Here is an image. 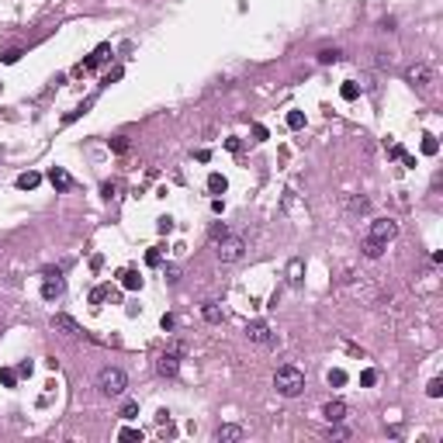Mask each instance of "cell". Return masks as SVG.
I'll use <instances>...</instances> for the list:
<instances>
[{
	"instance_id": "obj_5",
	"label": "cell",
	"mask_w": 443,
	"mask_h": 443,
	"mask_svg": "<svg viewBox=\"0 0 443 443\" xmlns=\"http://www.w3.org/2000/svg\"><path fill=\"white\" fill-rule=\"evenodd\" d=\"M177 370H180V353L177 350H163L156 357V374L159 377H177Z\"/></svg>"
},
{
	"instance_id": "obj_11",
	"label": "cell",
	"mask_w": 443,
	"mask_h": 443,
	"mask_svg": "<svg viewBox=\"0 0 443 443\" xmlns=\"http://www.w3.org/2000/svg\"><path fill=\"white\" fill-rule=\"evenodd\" d=\"M322 416H326V423H343L346 419V405L343 402H326Z\"/></svg>"
},
{
	"instance_id": "obj_16",
	"label": "cell",
	"mask_w": 443,
	"mask_h": 443,
	"mask_svg": "<svg viewBox=\"0 0 443 443\" xmlns=\"http://www.w3.org/2000/svg\"><path fill=\"white\" fill-rule=\"evenodd\" d=\"M201 315H205V322H212V326H219V322H222V308L215 305V301H205Z\"/></svg>"
},
{
	"instance_id": "obj_2",
	"label": "cell",
	"mask_w": 443,
	"mask_h": 443,
	"mask_svg": "<svg viewBox=\"0 0 443 443\" xmlns=\"http://www.w3.org/2000/svg\"><path fill=\"white\" fill-rule=\"evenodd\" d=\"M97 388H101V395L118 398V395H125V388H128V374H125L121 367H101V374H97Z\"/></svg>"
},
{
	"instance_id": "obj_25",
	"label": "cell",
	"mask_w": 443,
	"mask_h": 443,
	"mask_svg": "<svg viewBox=\"0 0 443 443\" xmlns=\"http://www.w3.org/2000/svg\"><path fill=\"white\" fill-rule=\"evenodd\" d=\"M108 146L114 149V152H128V139L125 135H114V139H108Z\"/></svg>"
},
{
	"instance_id": "obj_34",
	"label": "cell",
	"mask_w": 443,
	"mask_h": 443,
	"mask_svg": "<svg viewBox=\"0 0 443 443\" xmlns=\"http://www.w3.org/2000/svg\"><path fill=\"white\" fill-rule=\"evenodd\" d=\"M350 212H367V198H350Z\"/></svg>"
},
{
	"instance_id": "obj_30",
	"label": "cell",
	"mask_w": 443,
	"mask_h": 443,
	"mask_svg": "<svg viewBox=\"0 0 443 443\" xmlns=\"http://www.w3.org/2000/svg\"><path fill=\"white\" fill-rule=\"evenodd\" d=\"M339 94H343L346 101H357V94H360V87H357V83H343V90H339Z\"/></svg>"
},
{
	"instance_id": "obj_17",
	"label": "cell",
	"mask_w": 443,
	"mask_h": 443,
	"mask_svg": "<svg viewBox=\"0 0 443 443\" xmlns=\"http://www.w3.org/2000/svg\"><path fill=\"white\" fill-rule=\"evenodd\" d=\"M388 249V242H377V239H364V253H367L370 260H377L381 253Z\"/></svg>"
},
{
	"instance_id": "obj_8",
	"label": "cell",
	"mask_w": 443,
	"mask_h": 443,
	"mask_svg": "<svg viewBox=\"0 0 443 443\" xmlns=\"http://www.w3.org/2000/svg\"><path fill=\"white\" fill-rule=\"evenodd\" d=\"M108 56H111V45H97V49H94V52H90V56H87V59L80 63V66H76V73H87V70H97V66H101V63H104Z\"/></svg>"
},
{
	"instance_id": "obj_42",
	"label": "cell",
	"mask_w": 443,
	"mask_h": 443,
	"mask_svg": "<svg viewBox=\"0 0 443 443\" xmlns=\"http://www.w3.org/2000/svg\"><path fill=\"white\" fill-rule=\"evenodd\" d=\"M173 228V219H159V232H170Z\"/></svg>"
},
{
	"instance_id": "obj_3",
	"label": "cell",
	"mask_w": 443,
	"mask_h": 443,
	"mask_svg": "<svg viewBox=\"0 0 443 443\" xmlns=\"http://www.w3.org/2000/svg\"><path fill=\"white\" fill-rule=\"evenodd\" d=\"M242 249H246V242H242V235H222L215 239V256H219L222 263H235V260H242Z\"/></svg>"
},
{
	"instance_id": "obj_20",
	"label": "cell",
	"mask_w": 443,
	"mask_h": 443,
	"mask_svg": "<svg viewBox=\"0 0 443 443\" xmlns=\"http://www.w3.org/2000/svg\"><path fill=\"white\" fill-rule=\"evenodd\" d=\"M104 298H118V295H114L111 288H94V291H90V305H101Z\"/></svg>"
},
{
	"instance_id": "obj_26",
	"label": "cell",
	"mask_w": 443,
	"mask_h": 443,
	"mask_svg": "<svg viewBox=\"0 0 443 443\" xmlns=\"http://www.w3.org/2000/svg\"><path fill=\"white\" fill-rule=\"evenodd\" d=\"M301 125H305V114H301V111H288V128H301Z\"/></svg>"
},
{
	"instance_id": "obj_9",
	"label": "cell",
	"mask_w": 443,
	"mask_h": 443,
	"mask_svg": "<svg viewBox=\"0 0 443 443\" xmlns=\"http://www.w3.org/2000/svg\"><path fill=\"white\" fill-rule=\"evenodd\" d=\"M49 184L63 194V191H70V187H73V177H70L63 166H52V170H49Z\"/></svg>"
},
{
	"instance_id": "obj_27",
	"label": "cell",
	"mask_w": 443,
	"mask_h": 443,
	"mask_svg": "<svg viewBox=\"0 0 443 443\" xmlns=\"http://www.w3.org/2000/svg\"><path fill=\"white\" fill-rule=\"evenodd\" d=\"M21 56H24V52H21V49H7V52H3V56H0V63H7V66H14V63H17V59H21Z\"/></svg>"
},
{
	"instance_id": "obj_21",
	"label": "cell",
	"mask_w": 443,
	"mask_h": 443,
	"mask_svg": "<svg viewBox=\"0 0 443 443\" xmlns=\"http://www.w3.org/2000/svg\"><path fill=\"white\" fill-rule=\"evenodd\" d=\"M118 440H128V443H142V433H139V430H132V426H125V430L118 433Z\"/></svg>"
},
{
	"instance_id": "obj_33",
	"label": "cell",
	"mask_w": 443,
	"mask_h": 443,
	"mask_svg": "<svg viewBox=\"0 0 443 443\" xmlns=\"http://www.w3.org/2000/svg\"><path fill=\"white\" fill-rule=\"evenodd\" d=\"M101 194H104V198H108V201H111V198H114V194H118V184H114V180H108V184H104V187H101Z\"/></svg>"
},
{
	"instance_id": "obj_15",
	"label": "cell",
	"mask_w": 443,
	"mask_h": 443,
	"mask_svg": "<svg viewBox=\"0 0 443 443\" xmlns=\"http://www.w3.org/2000/svg\"><path fill=\"white\" fill-rule=\"evenodd\" d=\"M121 288H125V291H139V288H142L139 270H121Z\"/></svg>"
},
{
	"instance_id": "obj_7",
	"label": "cell",
	"mask_w": 443,
	"mask_h": 443,
	"mask_svg": "<svg viewBox=\"0 0 443 443\" xmlns=\"http://www.w3.org/2000/svg\"><path fill=\"white\" fill-rule=\"evenodd\" d=\"M246 339H249V343L267 346V343H274V332H270V326H267V322H246Z\"/></svg>"
},
{
	"instance_id": "obj_12",
	"label": "cell",
	"mask_w": 443,
	"mask_h": 443,
	"mask_svg": "<svg viewBox=\"0 0 443 443\" xmlns=\"http://www.w3.org/2000/svg\"><path fill=\"white\" fill-rule=\"evenodd\" d=\"M409 80H412V83H416V87H426V83H430V80H433V70H430V66H426V63H416V66H412V70H409Z\"/></svg>"
},
{
	"instance_id": "obj_14",
	"label": "cell",
	"mask_w": 443,
	"mask_h": 443,
	"mask_svg": "<svg viewBox=\"0 0 443 443\" xmlns=\"http://www.w3.org/2000/svg\"><path fill=\"white\" fill-rule=\"evenodd\" d=\"M38 184H42V173H35V170H28V173L17 177V187H21V191H35Z\"/></svg>"
},
{
	"instance_id": "obj_6",
	"label": "cell",
	"mask_w": 443,
	"mask_h": 443,
	"mask_svg": "<svg viewBox=\"0 0 443 443\" xmlns=\"http://www.w3.org/2000/svg\"><path fill=\"white\" fill-rule=\"evenodd\" d=\"M52 329H59V332H66V336H73V339H87V332L80 329V322L76 319H70V315H52Z\"/></svg>"
},
{
	"instance_id": "obj_37",
	"label": "cell",
	"mask_w": 443,
	"mask_h": 443,
	"mask_svg": "<svg viewBox=\"0 0 443 443\" xmlns=\"http://www.w3.org/2000/svg\"><path fill=\"white\" fill-rule=\"evenodd\" d=\"M388 156H391V159H402V156H405V149H402V146H398V142H395V146L388 149Z\"/></svg>"
},
{
	"instance_id": "obj_19",
	"label": "cell",
	"mask_w": 443,
	"mask_h": 443,
	"mask_svg": "<svg viewBox=\"0 0 443 443\" xmlns=\"http://www.w3.org/2000/svg\"><path fill=\"white\" fill-rule=\"evenodd\" d=\"M339 56H343L339 49H322V52H319V63L329 66V63H339Z\"/></svg>"
},
{
	"instance_id": "obj_29",
	"label": "cell",
	"mask_w": 443,
	"mask_h": 443,
	"mask_svg": "<svg viewBox=\"0 0 443 443\" xmlns=\"http://www.w3.org/2000/svg\"><path fill=\"white\" fill-rule=\"evenodd\" d=\"M0 381H3V384H7V388H14V384H17V370L3 367V370H0Z\"/></svg>"
},
{
	"instance_id": "obj_28",
	"label": "cell",
	"mask_w": 443,
	"mask_h": 443,
	"mask_svg": "<svg viewBox=\"0 0 443 443\" xmlns=\"http://www.w3.org/2000/svg\"><path fill=\"white\" fill-rule=\"evenodd\" d=\"M139 416V402H125L121 405V419H135Z\"/></svg>"
},
{
	"instance_id": "obj_38",
	"label": "cell",
	"mask_w": 443,
	"mask_h": 443,
	"mask_svg": "<svg viewBox=\"0 0 443 443\" xmlns=\"http://www.w3.org/2000/svg\"><path fill=\"white\" fill-rule=\"evenodd\" d=\"M225 232H228V228H225V225H212V239H222V235H225Z\"/></svg>"
},
{
	"instance_id": "obj_4",
	"label": "cell",
	"mask_w": 443,
	"mask_h": 443,
	"mask_svg": "<svg viewBox=\"0 0 443 443\" xmlns=\"http://www.w3.org/2000/svg\"><path fill=\"white\" fill-rule=\"evenodd\" d=\"M398 235V222L395 219H374L367 228V239H377V242H388Z\"/></svg>"
},
{
	"instance_id": "obj_31",
	"label": "cell",
	"mask_w": 443,
	"mask_h": 443,
	"mask_svg": "<svg viewBox=\"0 0 443 443\" xmlns=\"http://www.w3.org/2000/svg\"><path fill=\"white\" fill-rule=\"evenodd\" d=\"M329 384H346V370H329Z\"/></svg>"
},
{
	"instance_id": "obj_13",
	"label": "cell",
	"mask_w": 443,
	"mask_h": 443,
	"mask_svg": "<svg viewBox=\"0 0 443 443\" xmlns=\"http://www.w3.org/2000/svg\"><path fill=\"white\" fill-rule=\"evenodd\" d=\"M59 295H63V281H59V277H49V281L42 284V298H45V301H56Z\"/></svg>"
},
{
	"instance_id": "obj_40",
	"label": "cell",
	"mask_w": 443,
	"mask_h": 443,
	"mask_svg": "<svg viewBox=\"0 0 443 443\" xmlns=\"http://www.w3.org/2000/svg\"><path fill=\"white\" fill-rule=\"evenodd\" d=\"M90 267H94V270H101V267H104V256H101V253H97V256H90Z\"/></svg>"
},
{
	"instance_id": "obj_39",
	"label": "cell",
	"mask_w": 443,
	"mask_h": 443,
	"mask_svg": "<svg viewBox=\"0 0 443 443\" xmlns=\"http://www.w3.org/2000/svg\"><path fill=\"white\" fill-rule=\"evenodd\" d=\"M298 274H301V260H295V263H291V281H301Z\"/></svg>"
},
{
	"instance_id": "obj_10",
	"label": "cell",
	"mask_w": 443,
	"mask_h": 443,
	"mask_svg": "<svg viewBox=\"0 0 443 443\" xmlns=\"http://www.w3.org/2000/svg\"><path fill=\"white\" fill-rule=\"evenodd\" d=\"M242 437H246V430H242V426H235V423H225V426L215 430V440H219V443H232V440H242Z\"/></svg>"
},
{
	"instance_id": "obj_24",
	"label": "cell",
	"mask_w": 443,
	"mask_h": 443,
	"mask_svg": "<svg viewBox=\"0 0 443 443\" xmlns=\"http://www.w3.org/2000/svg\"><path fill=\"white\" fill-rule=\"evenodd\" d=\"M426 395H430V398H440V395H443V381H440V377H433V381L426 384Z\"/></svg>"
},
{
	"instance_id": "obj_22",
	"label": "cell",
	"mask_w": 443,
	"mask_h": 443,
	"mask_svg": "<svg viewBox=\"0 0 443 443\" xmlns=\"http://www.w3.org/2000/svg\"><path fill=\"white\" fill-rule=\"evenodd\" d=\"M423 152H426V156H437V152H440V142H437L433 135H423Z\"/></svg>"
},
{
	"instance_id": "obj_23",
	"label": "cell",
	"mask_w": 443,
	"mask_h": 443,
	"mask_svg": "<svg viewBox=\"0 0 443 443\" xmlns=\"http://www.w3.org/2000/svg\"><path fill=\"white\" fill-rule=\"evenodd\" d=\"M146 263L149 267H159V263H163V249H159V246H152V249L146 253Z\"/></svg>"
},
{
	"instance_id": "obj_18",
	"label": "cell",
	"mask_w": 443,
	"mask_h": 443,
	"mask_svg": "<svg viewBox=\"0 0 443 443\" xmlns=\"http://www.w3.org/2000/svg\"><path fill=\"white\" fill-rule=\"evenodd\" d=\"M225 187H228V180H225L222 173H212V177H208V191H212V194H225Z\"/></svg>"
},
{
	"instance_id": "obj_1",
	"label": "cell",
	"mask_w": 443,
	"mask_h": 443,
	"mask_svg": "<svg viewBox=\"0 0 443 443\" xmlns=\"http://www.w3.org/2000/svg\"><path fill=\"white\" fill-rule=\"evenodd\" d=\"M274 388H277L284 398H298V395L305 391V370L291 367V364L277 367V374H274Z\"/></svg>"
},
{
	"instance_id": "obj_41",
	"label": "cell",
	"mask_w": 443,
	"mask_h": 443,
	"mask_svg": "<svg viewBox=\"0 0 443 443\" xmlns=\"http://www.w3.org/2000/svg\"><path fill=\"white\" fill-rule=\"evenodd\" d=\"M42 274H45V277H63V270H59V267H45Z\"/></svg>"
},
{
	"instance_id": "obj_35",
	"label": "cell",
	"mask_w": 443,
	"mask_h": 443,
	"mask_svg": "<svg viewBox=\"0 0 443 443\" xmlns=\"http://www.w3.org/2000/svg\"><path fill=\"white\" fill-rule=\"evenodd\" d=\"M31 360H21V364H17V377H31Z\"/></svg>"
},
{
	"instance_id": "obj_36",
	"label": "cell",
	"mask_w": 443,
	"mask_h": 443,
	"mask_svg": "<svg viewBox=\"0 0 443 443\" xmlns=\"http://www.w3.org/2000/svg\"><path fill=\"white\" fill-rule=\"evenodd\" d=\"M253 135H256V142H263V139H267V135H270V132H267V128H263V125H253Z\"/></svg>"
},
{
	"instance_id": "obj_32",
	"label": "cell",
	"mask_w": 443,
	"mask_h": 443,
	"mask_svg": "<svg viewBox=\"0 0 443 443\" xmlns=\"http://www.w3.org/2000/svg\"><path fill=\"white\" fill-rule=\"evenodd\" d=\"M360 384H364V388L377 384V370H364V374H360Z\"/></svg>"
}]
</instances>
